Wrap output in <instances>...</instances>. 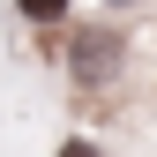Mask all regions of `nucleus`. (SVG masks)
<instances>
[{"instance_id":"f257e3e1","label":"nucleus","mask_w":157,"mask_h":157,"mask_svg":"<svg viewBox=\"0 0 157 157\" xmlns=\"http://www.w3.org/2000/svg\"><path fill=\"white\" fill-rule=\"evenodd\" d=\"M75 60H82V75H97V60H112V37H82Z\"/></svg>"},{"instance_id":"f03ea898","label":"nucleus","mask_w":157,"mask_h":157,"mask_svg":"<svg viewBox=\"0 0 157 157\" xmlns=\"http://www.w3.org/2000/svg\"><path fill=\"white\" fill-rule=\"evenodd\" d=\"M15 8H23L30 23H60V15H67V0H15Z\"/></svg>"},{"instance_id":"7ed1b4c3","label":"nucleus","mask_w":157,"mask_h":157,"mask_svg":"<svg viewBox=\"0 0 157 157\" xmlns=\"http://www.w3.org/2000/svg\"><path fill=\"white\" fill-rule=\"evenodd\" d=\"M60 157H97V150H90V142H67V150H60Z\"/></svg>"}]
</instances>
